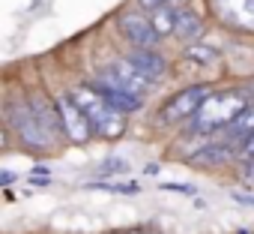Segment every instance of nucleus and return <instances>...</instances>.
<instances>
[{"instance_id":"2eb2a0df","label":"nucleus","mask_w":254,"mask_h":234,"mask_svg":"<svg viewBox=\"0 0 254 234\" xmlns=\"http://www.w3.org/2000/svg\"><path fill=\"white\" fill-rule=\"evenodd\" d=\"M126 171H129V162L120 159V156H108V159L96 168L99 177H108V174H126Z\"/></svg>"},{"instance_id":"6ab92c4d","label":"nucleus","mask_w":254,"mask_h":234,"mask_svg":"<svg viewBox=\"0 0 254 234\" xmlns=\"http://www.w3.org/2000/svg\"><path fill=\"white\" fill-rule=\"evenodd\" d=\"M239 153H242L245 159H248V156H254V132H251V135H248V138L239 144Z\"/></svg>"},{"instance_id":"a211bd4d","label":"nucleus","mask_w":254,"mask_h":234,"mask_svg":"<svg viewBox=\"0 0 254 234\" xmlns=\"http://www.w3.org/2000/svg\"><path fill=\"white\" fill-rule=\"evenodd\" d=\"M230 198H233L236 204H245V207H254V195H248V192H239V189H233V192H230Z\"/></svg>"},{"instance_id":"39448f33","label":"nucleus","mask_w":254,"mask_h":234,"mask_svg":"<svg viewBox=\"0 0 254 234\" xmlns=\"http://www.w3.org/2000/svg\"><path fill=\"white\" fill-rule=\"evenodd\" d=\"M57 111H60L66 138H69L72 144H87L90 135H93V126H90V120H87L84 108H81L69 93H63V96H57Z\"/></svg>"},{"instance_id":"7ed1b4c3","label":"nucleus","mask_w":254,"mask_h":234,"mask_svg":"<svg viewBox=\"0 0 254 234\" xmlns=\"http://www.w3.org/2000/svg\"><path fill=\"white\" fill-rule=\"evenodd\" d=\"M212 96V90L206 84H189L183 90H177L174 96H168L159 108V120L162 123H183L200 111V105Z\"/></svg>"},{"instance_id":"f8f14e48","label":"nucleus","mask_w":254,"mask_h":234,"mask_svg":"<svg viewBox=\"0 0 254 234\" xmlns=\"http://www.w3.org/2000/svg\"><path fill=\"white\" fill-rule=\"evenodd\" d=\"M183 57L191 60V63H197V66H209V63L218 60V51L209 48V45H203V42H189V45L183 48Z\"/></svg>"},{"instance_id":"6e6552de","label":"nucleus","mask_w":254,"mask_h":234,"mask_svg":"<svg viewBox=\"0 0 254 234\" xmlns=\"http://www.w3.org/2000/svg\"><path fill=\"white\" fill-rule=\"evenodd\" d=\"M90 87L105 99V105H111V108L120 111V114H135V111H141V105H144V96H138V93H132V90H123V87H114V84H105V81H93Z\"/></svg>"},{"instance_id":"f257e3e1","label":"nucleus","mask_w":254,"mask_h":234,"mask_svg":"<svg viewBox=\"0 0 254 234\" xmlns=\"http://www.w3.org/2000/svg\"><path fill=\"white\" fill-rule=\"evenodd\" d=\"M6 126L15 132V138L21 141V147L33 150V153H45V150H54V135L42 126V120L36 117L30 99H9L6 102Z\"/></svg>"},{"instance_id":"9d476101","label":"nucleus","mask_w":254,"mask_h":234,"mask_svg":"<svg viewBox=\"0 0 254 234\" xmlns=\"http://www.w3.org/2000/svg\"><path fill=\"white\" fill-rule=\"evenodd\" d=\"M203 33H206L203 18H200L191 6H180V9H177V30H174V36H177L183 45H189V42H197Z\"/></svg>"},{"instance_id":"b1692460","label":"nucleus","mask_w":254,"mask_h":234,"mask_svg":"<svg viewBox=\"0 0 254 234\" xmlns=\"http://www.w3.org/2000/svg\"><path fill=\"white\" fill-rule=\"evenodd\" d=\"M218 3H224V0H209V6H218Z\"/></svg>"},{"instance_id":"f3484780","label":"nucleus","mask_w":254,"mask_h":234,"mask_svg":"<svg viewBox=\"0 0 254 234\" xmlns=\"http://www.w3.org/2000/svg\"><path fill=\"white\" fill-rule=\"evenodd\" d=\"M135 3H138L144 12H156L159 6H168V0H135Z\"/></svg>"},{"instance_id":"393cba45","label":"nucleus","mask_w":254,"mask_h":234,"mask_svg":"<svg viewBox=\"0 0 254 234\" xmlns=\"http://www.w3.org/2000/svg\"><path fill=\"white\" fill-rule=\"evenodd\" d=\"M111 234H117V231H111Z\"/></svg>"},{"instance_id":"423d86ee","label":"nucleus","mask_w":254,"mask_h":234,"mask_svg":"<svg viewBox=\"0 0 254 234\" xmlns=\"http://www.w3.org/2000/svg\"><path fill=\"white\" fill-rule=\"evenodd\" d=\"M99 81H105V84H114V87H123V90H132V93H138V96H144L147 93V87L153 84L129 57H120V60H114L105 72H102V78Z\"/></svg>"},{"instance_id":"9b49d317","label":"nucleus","mask_w":254,"mask_h":234,"mask_svg":"<svg viewBox=\"0 0 254 234\" xmlns=\"http://www.w3.org/2000/svg\"><path fill=\"white\" fill-rule=\"evenodd\" d=\"M233 153H239V147H230L227 141H218V144H206V147H200L197 153H191L189 162L197 165V168H218V165L230 162Z\"/></svg>"},{"instance_id":"dca6fc26","label":"nucleus","mask_w":254,"mask_h":234,"mask_svg":"<svg viewBox=\"0 0 254 234\" xmlns=\"http://www.w3.org/2000/svg\"><path fill=\"white\" fill-rule=\"evenodd\" d=\"M159 189L180 192V195H197V186H191V183H159Z\"/></svg>"},{"instance_id":"ddd939ff","label":"nucleus","mask_w":254,"mask_h":234,"mask_svg":"<svg viewBox=\"0 0 254 234\" xmlns=\"http://www.w3.org/2000/svg\"><path fill=\"white\" fill-rule=\"evenodd\" d=\"M153 24H156L159 36H174V30H177V9L174 6H159L153 12Z\"/></svg>"},{"instance_id":"20e7f679","label":"nucleus","mask_w":254,"mask_h":234,"mask_svg":"<svg viewBox=\"0 0 254 234\" xmlns=\"http://www.w3.org/2000/svg\"><path fill=\"white\" fill-rule=\"evenodd\" d=\"M117 30L132 42V48H156L159 45V30L153 24V15H147L144 9H126L117 15Z\"/></svg>"},{"instance_id":"4be33fe9","label":"nucleus","mask_w":254,"mask_h":234,"mask_svg":"<svg viewBox=\"0 0 254 234\" xmlns=\"http://www.w3.org/2000/svg\"><path fill=\"white\" fill-rule=\"evenodd\" d=\"M168 6H174V9H180V6H189V0H168Z\"/></svg>"},{"instance_id":"412c9836","label":"nucleus","mask_w":254,"mask_h":234,"mask_svg":"<svg viewBox=\"0 0 254 234\" xmlns=\"http://www.w3.org/2000/svg\"><path fill=\"white\" fill-rule=\"evenodd\" d=\"M15 183V174L12 171H0V186H12Z\"/></svg>"},{"instance_id":"4468645a","label":"nucleus","mask_w":254,"mask_h":234,"mask_svg":"<svg viewBox=\"0 0 254 234\" xmlns=\"http://www.w3.org/2000/svg\"><path fill=\"white\" fill-rule=\"evenodd\" d=\"M87 189H105V192H126V195H135V192H141V186L138 183H132V180H93V183H87Z\"/></svg>"},{"instance_id":"1a4fd4ad","label":"nucleus","mask_w":254,"mask_h":234,"mask_svg":"<svg viewBox=\"0 0 254 234\" xmlns=\"http://www.w3.org/2000/svg\"><path fill=\"white\" fill-rule=\"evenodd\" d=\"M129 60L153 81V84H159V81H165L168 78V57L165 54H159L156 48H132V54H129Z\"/></svg>"},{"instance_id":"5701e85b","label":"nucleus","mask_w":254,"mask_h":234,"mask_svg":"<svg viewBox=\"0 0 254 234\" xmlns=\"http://www.w3.org/2000/svg\"><path fill=\"white\" fill-rule=\"evenodd\" d=\"M126 234H150V231H141V228H132V231H126Z\"/></svg>"},{"instance_id":"0eeeda50","label":"nucleus","mask_w":254,"mask_h":234,"mask_svg":"<svg viewBox=\"0 0 254 234\" xmlns=\"http://www.w3.org/2000/svg\"><path fill=\"white\" fill-rule=\"evenodd\" d=\"M212 9L224 24L245 30V33H254V0H224V3H218Z\"/></svg>"},{"instance_id":"aec40b11","label":"nucleus","mask_w":254,"mask_h":234,"mask_svg":"<svg viewBox=\"0 0 254 234\" xmlns=\"http://www.w3.org/2000/svg\"><path fill=\"white\" fill-rule=\"evenodd\" d=\"M30 183H33V186H48V183H51V174H36V171H33Z\"/></svg>"},{"instance_id":"f03ea898","label":"nucleus","mask_w":254,"mask_h":234,"mask_svg":"<svg viewBox=\"0 0 254 234\" xmlns=\"http://www.w3.org/2000/svg\"><path fill=\"white\" fill-rule=\"evenodd\" d=\"M248 108H251V102L242 93H212L200 105V111L191 117V129H197V132L227 129V126H233L239 120Z\"/></svg>"}]
</instances>
